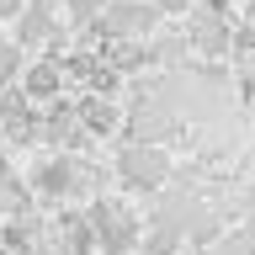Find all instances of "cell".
Wrapping results in <instances>:
<instances>
[{
	"instance_id": "1",
	"label": "cell",
	"mask_w": 255,
	"mask_h": 255,
	"mask_svg": "<svg viewBox=\"0 0 255 255\" xmlns=\"http://www.w3.org/2000/svg\"><path fill=\"white\" fill-rule=\"evenodd\" d=\"M27 181L43 202H69V197H91L96 191V165H85L80 154H64V149H48V154H37Z\"/></svg>"
},
{
	"instance_id": "2",
	"label": "cell",
	"mask_w": 255,
	"mask_h": 255,
	"mask_svg": "<svg viewBox=\"0 0 255 255\" xmlns=\"http://www.w3.org/2000/svg\"><path fill=\"white\" fill-rule=\"evenodd\" d=\"M91 229H96V250L101 255H133L143 239V223L133 218V207L117 197H91Z\"/></svg>"
},
{
	"instance_id": "3",
	"label": "cell",
	"mask_w": 255,
	"mask_h": 255,
	"mask_svg": "<svg viewBox=\"0 0 255 255\" xmlns=\"http://www.w3.org/2000/svg\"><path fill=\"white\" fill-rule=\"evenodd\" d=\"M159 5L154 0H112L107 11H101V21L85 32H96V37H107V43H143V37H154L159 27Z\"/></svg>"
},
{
	"instance_id": "4",
	"label": "cell",
	"mask_w": 255,
	"mask_h": 255,
	"mask_svg": "<svg viewBox=\"0 0 255 255\" xmlns=\"http://www.w3.org/2000/svg\"><path fill=\"white\" fill-rule=\"evenodd\" d=\"M117 186L123 191H165L170 181V154L159 149V143H123V154H117Z\"/></svg>"
},
{
	"instance_id": "5",
	"label": "cell",
	"mask_w": 255,
	"mask_h": 255,
	"mask_svg": "<svg viewBox=\"0 0 255 255\" xmlns=\"http://www.w3.org/2000/svg\"><path fill=\"white\" fill-rule=\"evenodd\" d=\"M64 37H69V21H64L59 5H53V0H27L21 16H16V37H11V43H21V48L48 43L53 59H64Z\"/></svg>"
},
{
	"instance_id": "6",
	"label": "cell",
	"mask_w": 255,
	"mask_h": 255,
	"mask_svg": "<svg viewBox=\"0 0 255 255\" xmlns=\"http://www.w3.org/2000/svg\"><path fill=\"white\" fill-rule=\"evenodd\" d=\"M37 138L48 143V149H64V154H80V143H91V128L80 123V107H69V101H48V112L37 117Z\"/></svg>"
},
{
	"instance_id": "7",
	"label": "cell",
	"mask_w": 255,
	"mask_h": 255,
	"mask_svg": "<svg viewBox=\"0 0 255 255\" xmlns=\"http://www.w3.org/2000/svg\"><path fill=\"white\" fill-rule=\"evenodd\" d=\"M64 85H69V69H64V59H37L27 64V75H21V91L43 107V101H59Z\"/></svg>"
},
{
	"instance_id": "8",
	"label": "cell",
	"mask_w": 255,
	"mask_h": 255,
	"mask_svg": "<svg viewBox=\"0 0 255 255\" xmlns=\"http://www.w3.org/2000/svg\"><path fill=\"white\" fill-rule=\"evenodd\" d=\"M191 43L202 48V53H229V48H234V21H229L223 11H197Z\"/></svg>"
},
{
	"instance_id": "9",
	"label": "cell",
	"mask_w": 255,
	"mask_h": 255,
	"mask_svg": "<svg viewBox=\"0 0 255 255\" xmlns=\"http://www.w3.org/2000/svg\"><path fill=\"white\" fill-rule=\"evenodd\" d=\"M53 239H59L64 255H91V250H96L91 213H59V218H53Z\"/></svg>"
},
{
	"instance_id": "10",
	"label": "cell",
	"mask_w": 255,
	"mask_h": 255,
	"mask_svg": "<svg viewBox=\"0 0 255 255\" xmlns=\"http://www.w3.org/2000/svg\"><path fill=\"white\" fill-rule=\"evenodd\" d=\"M80 123L91 128V138H107V133H117L123 112L112 107V96H96V91H85V101H80Z\"/></svg>"
},
{
	"instance_id": "11",
	"label": "cell",
	"mask_w": 255,
	"mask_h": 255,
	"mask_svg": "<svg viewBox=\"0 0 255 255\" xmlns=\"http://www.w3.org/2000/svg\"><path fill=\"white\" fill-rule=\"evenodd\" d=\"M128 143H154L159 133H165V112L154 107V101H138V107L128 112Z\"/></svg>"
},
{
	"instance_id": "12",
	"label": "cell",
	"mask_w": 255,
	"mask_h": 255,
	"mask_svg": "<svg viewBox=\"0 0 255 255\" xmlns=\"http://www.w3.org/2000/svg\"><path fill=\"white\" fill-rule=\"evenodd\" d=\"M112 0H59V11H64V21L75 32H85V27H96L101 21V11H107Z\"/></svg>"
},
{
	"instance_id": "13",
	"label": "cell",
	"mask_w": 255,
	"mask_h": 255,
	"mask_svg": "<svg viewBox=\"0 0 255 255\" xmlns=\"http://www.w3.org/2000/svg\"><path fill=\"white\" fill-rule=\"evenodd\" d=\"M21 75H27L21 43H5V37H0V91H5V85H21Z\"/></svg>"
},
{
	"instance_id": "14",
	"label": "cell",
	"mask_w": 255,
	"mask_h": 255,
	"mask_svg": "<svg viewBox=\"0 0 255 255\" xmlns=\"http://www.w3.org/2000/svg\"><path fill=\"white\" fill-rule=\"evenodd\" d=\"M21 5H27V0H0V21H16V16H21Z\"/></svg>"
},
{
	"instance_id": "15",
	"label": "cell",
	"mask_w": 255,
	"mask_h": 255,
	"mask_svg": "<svg viewBox=\"0 0 255 255\" xmlns=\"http://www.w3.org/2000/svg\"><path fill=\"white\" fill-rule=\"evenodd\" d=\"M165 16H181V11H191V0H154Z\"/></svg>"
},
{
	"instance_id": "16",
	"label": "cell",
	"mask_w": 255,
	"mask_h": 255,
	"mask_svg": "<svg viewBox=\"0 0 255 255\" xmlns=\"http://www.w3.org/2000/svg\"><path fill=\"white\" fill-rule=\"evenodd\" d=\"M11 181V165H5V149H0V186Z\"/></svg>"
},
{
	"instance_id": "17",
	"label": "cell",
	"mask_w": 255,
	"mask_h": 255,
	"mask_svg": "<svg viewBox=\"0 0 255 255\" xmlns=\"http://www.w3.org/2000/svg\"><path fill=\"white\" fill-rule=\"evenodd\" d=\"M213 255H234V250H213Z\"/></svg>"
},
{
	"instance_id": "18",
	"label": "cell",
	"mask_w": 255,
	"mask_h": 255,
	"mask_svg": "<svg viewBox=\"0 0 255 255\" xmlns=\"http://www.w3.org/2000/svg\"><path fill=\"white\" fill-rule=\"evenodd\" d=\"M250 69H255V59H250Z\"/></svg>"
}]
</instances>
